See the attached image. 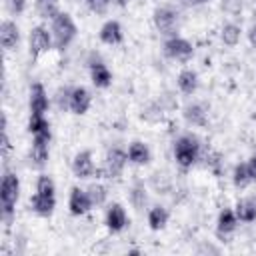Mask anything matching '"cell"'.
<instances>
[{"label":"cell","instance_id":"6da1fadb","mask_svg":"<svg viewBox=\"0 0 256 256\" xmlns=\"http://www.w3.org/2000/svg\"><path fill=\"white\" fill-rule=\"evenodd\" d=\"M30 206H32L34 214H38L42 218L52 216V212L56 208V186H54V180L50 176H46V174L38 176L36 192L30 198Z\"/></svg>","mask_w":256,"mask_h":256},{"label":"cell","instance_id":"7a4b0ae2","mask_svg":"<svg viewBox=\"0 0 256 256\" xmlns=\"http://www.w3.org/2000/svg\"><path fill=\"white\" fill-rule=\"evenodd\" d=\"M20 196V180L14 172L6 170L0 182V208H2V220L4 224H10L14 218L16 202Z\"/></svg>","mask_w":256,"mask_h":256},{"label":"cell","instance_id":"3957f363","mask_svg":"<svg viewBox=\"0 0 256 256\" xmlns=\"http://www.w3.org/2000/svg\"><path fill=\"white\" fill-rule=\"evenodd\" d=\"M50 32H52V38H54V46L58 50H64L72 44V40L76 38L78 34V28L72 20V16L68 12H58L54 18H52V26H50Z\"/></svg>","mask_w":256,"mask_h":256},{"label":"cell","instance_id":"277c9868","mask_svg":"<svg viewBox=\"0 0 256 256\" xmlns=\"http://www.w3.org/2000/svg\"><path fill=\"white\" fill-rule=\"evenodd\" d=\"M198 152H200V144L196 136L184 134L174 142V158L182 168H190L198 160Z\"/></svg>","mask_w":256,"mask_h":256},{"label":"cell","instance_id":"5b68a950","mask_svg":"<svg viewBox=\"0 0 256 256\" xmlns=\"http://www.w3.org/2000/svg\"><path fill=\"white\" fill-rule=\"evenodd\" d=\"M54 44V38H52V32H48V28L44 26H34L30 30V36H28V46H30V56L36 60L40 54L48 52Z\"/></svg>","mask_w":256,"mask_h":256},{"label":"cell","instance_id":"8992f818","mask_svg":"<svg viewBox=\"0 0 256 256\" xmlns=\"http://www.w3.org/2000/svg\"><path fill=\"white\" fill-rule=\"evenodd\" d=\"M128 162V152H124L122 148H110L106 152V160H104V168L96 170V174H106L108 178H118L124 170Z\"/></svg>","mask_w":256,"mask_h":256},{"label":"cell","instance_id":"52a82bcc","mask_svg":"<svg viewBox=\"0 0 256 256\" xmlns=\"http://www.w3.org/2000/svg\"><path fill=\"white\" fill-rule=\"evenodd\" d=\"M50 138L52 134L46 132V134H34L32 136V148H30V160L36 168H42L46 162H48V156H50Z\"/></svg>","mask_w":256,"mask_h":256},{"label":"cell","instance_id":"ba28073f","mask_svg":"<svg viewBox=\"0 0 256 256\" xmlns=\"http://www.w3.org/2000/svg\"><path fill=\"white\" fill-rule=\"evenodd\" d=\"M164 54L168 58H172V60H188L194 54V48H192V44L186 38L170 36L164 42Z\"/></svg>","mask_w":256,"mask_h":256},{"label":"cell","instance_id":"9c48e42d","mask_svg":"<svg viewBox=\"0 0 256 256\" xmlns=\"http://www.w3.org/2000/svg\"><path fill=\"white\" fill-rule=\"evenodd\" d=\"M178 24V12L170 6H160L154 10V26L160 34H172Z\"/></svg>","mask_w":256,"mask_h":256},{"label":"cell","instance_id":"30bf717a","mask_svg":"<svg viewBox=\"0 0 256 256\" xmlns=\"http://www.w3.org/2000/svg\"><path fill=\"white\" fill-rule=\"evenodd\" d=\"M72 172L76 178L84 180V178H90L96 174V168H94V160H92V152L90 150H82L74 156L72 160Z\"/></svg>","mask_w":256,"mask_h":256},{"label":"cell","instance_id":"8fae6325","mask_svg":"<svg viewBox=\"0 0 256 256\" xmlns=\"http://www.w3.org/2000/svg\"><path fill=\"white\" fill-rule=\"evenodd\" d=\"M92 206H94V204H92V200H90V196H88L86 190H82V188H78V186H74V188L70 190L68 208H70V214H72V216H82V214H86Z\"/></svg>","mask_w":256,"mask_h":256},{"label":"cell","instance_id":"7c38bea8","mask_svg":"<svg viewBox=\"0 0 256 256\" xmlns=\"http://www.w3.org/2000/svg\"><path fill=\"white\" fill-rule=\"evenodd\" d=\"M28 106H30V114H46L50 102H48V94H46V90H44V86L40 82H34L30 86Z\"/></svg>","mask_w":256,"mask_h":256},{"label":"cell","instance_id":"4fadbf2b","mask_svg":"<svg viewBox=\"0 0 256 256\" xmlns=\"http://www.w3.org/2000/svg\"><path fill=\"white\" fill-rule=\"evenodd\" d=\"M106 226L110 232H122L126 226H128V216H126V210L122 208V204L114 202L108 206L106 210Z\"/></svg>","mask_w":256,"mask_h":256},{"label":"cell","instance_id":"5bb4252c","mask_svg":"<svg viewBox=\"0 0 256 256\" xmlns=\"http://www.w3.org/2000/svg\"><path fill=\"white\" fill-rule=\"evenodd\" d=\"M90 102H92L90 92L84 86L72 88V94H70V112L72 114H78V116L86 114L88 108H90Z\"/></svg>","mask_w":256,"mask_h":256},{"label":"cell","instance_id":"9a60e30c","mask_svg":"<svg viewBox=\"0 0 256 256\" xmlns=\"http://www.w3.org/2000/svg\"><path fill=\"white\" fill-rule=\"evenodd\" d=\"M20 42V28L16 26V22L12 20H4L0 24V44L4 50H12L16 48Z\"/></svg>","mask_w":256,"mask_h":256},{"label":"cell","instance_id":"2e32d148","mask_svg":"<svg viewBox=\"0 0 256 256\" xmlns=\"http://www.w3.org/2000/svg\"><path fill=\"white\" fill-rule=\"evenodd\" d=\"M238 226V216L234 210L230 208H224L220 214H218V222H216V234L220 238H228Z\"/></svg>","mask_w":256,"mask_h":256},{"label":"cell","instance_id":"e0dca14e","mask_svg":"<svg viewBox=\"0 0 256 256\" xmlns=\"http://www.w3.org/2000/svg\"><path fill=\"white\" fill-rule=\"evenodd\" d=\"M98 36H100V40H102L104 44H108V46L120 44L122 38H124V34H122V26H120L118 20H106V22L102 24Z\"/></svg>","mask_w":256,"mask_h":256},{"label":"cell","instance_id":"ac0fdd59","mask_svg":"<svg viewBox=\"0 0 256 256\" xmlns=\"http://www.w3.org/2000/svg\"><path fill=\"white\" fill-rule=\"evenodd\" d=\"M236 216L240 222H254L256 220V194L240 198L236 202Z\"/></svg>","mask_w":256,"mask_h":256},{"label":"cell","instance_id":"d6986e66","mask_svg":"<svg viewBox=\"0 0 256 256\" xmlns=\"http://www.w3.org/2000/svg\"><path fill=\"white\" fill-rule=\"evenodd\" d=\"M90 78H92V84L96 88H108L112 84V72L102 62L90 64Z\"/></svg>","mask_w":256,"mask_h":256},{"label":"cell","instance_id":"ffe728a7","mask_svg":"<svg viewBox=\"0 0 256 256\" xmlns=\"http://www.w3.org/2000/svg\"><path fill=\"white\" fill-rule=\"evenodd\" d=\"M128 162L138 164V166L148 164L150 162V150H148V146L144 142H138V140L132 142L130 148H128Z\"/></svg>","mask_w":256,"mask_h":256},{"label":"cell","instance_id":"44dd1931","mask_svg":"<svg viewBox=\"0 0 256 256\" xmlns=\"http://www.w3.org/2000/svg\"><path fill=\"white\" fill-rule=\"evenodd\" d=\"M178 88L184 92V94H194L196 88H198V74L190 68L182 70L178 74Z\"/></svg>","mask_w":256,"mask_h":256},{"label":"cell","instance_id":"7402d4cb","mask_svg":"<svg viewBox=\"0 0 256 256\" xmlns=\"http://www.w3.org/2000/svg\"><path fill=\"white\" fill-rule=\"evenodd\" d=\"M184 120L192 126H206V110L200 104H188L184 108Z\"/></svg>","mask_w":256,"mask_h":256},{"label":"cell","instance_id":"603a6c76","mask_svg":"<svg viewBox=\"0 0 256 256\" xmlns=\"http://www.w3.org/2000/svg\"><path fill=\"white\" fill-rule=\"evenodd\" d=\"M168 224V210L164 206H154L148 210V226L150 230H162Z\"/></svg>","mask_w":256,"mask_h":256},{"label":"cell","instance_id":"cb8c5ba5","mask_svg":"<svg viewBox=\"0 0 256 256\" xmlns=\"http://www.w3.org/2000/svg\"><path fill=\"white\" fill-rule=\"evenodd\" d=\"M232 182L236 188H246L250 182H252V174H250V168H248V162H240L234 166V172H232Z\"/></svg>","mask_w":256,"mask_h":256},{"label":"cell","instance_id":"d4e9b609","mask_svg":"<svg viewBox=\"0 0 256 256\" xmlns=\"http://www.w3.org/2000/svg\"><path fill=\"white\" fill-rule=\"evenodd\" d=\"M28 132H30L32 136H34V134H46V132H50V122H48L46 114H30Z\"/></svg>","mask_w":256,"mask_h":256},{"label":"cell","instance_id":"484cf974","mask_svg":"<svg viewBox=\"0 0 256 256\" xmlns=\"http://www.w3.org/2000/svg\"><path fill=\"white\" fill-rule=\"evenodd\" d=\"M220 38H222V42L226 46H236L240 42V26H236L232 22L224 24L222 30H220Z\"/></svg>","mask_w":256,"mask_h":256},{"label":"cell","instance_id":"4316f807","mask_svg":"<svg viewBox=\"0 0 256 256\" xmlns=\"http://www.w3.org/2000/svg\"><path fill=\"white\" fill-rule=\"evenodd\" d=\"M36 10L40 12V16L52 20L60 12L58 10V0H36Z\"/></svg>","mask_w":256,"mask_h":256},{"label":"cell","instance_id":"83f0119b","mask_svg":"<svg viewBox=\"0 0 256 256\" xmlns=\"http://www.w3.org/2000/svg\"><path fill=\"white\" fill-rule=\"evenodd\" d=\"M86 192H88V196H90V200H92L94 206H100V204L106 202L108 192H106V188H104L102 184H90V186L86 188Z\"/></svg>","mask_w":256,"mask_h":256},{"label":"cell","instance_id":"f1b7e54d","mask_svg":"<svg viewBox=\"0 0 256 256\" xmlns=\"http://www.w3.org/2000/svg\"><path fill=\"white\" fill-rule=\"evenodd\" d=\"M146 190H144V186L142 184H136L132 190H130V202H132V206L136 208V210H142L144 208V204H146Z\"/></svg>","mask_w":256,"mask_h":256},{"label":"cell","instance_id":"f546056e","mask_svg":"<svg viewBox=\"0 0 256 256\" xmlns=\"http://www.w3.org/2000/svg\"><path fill=\"white\" fill-rule=\"evenodd\" d=\"M242 6H244L242 0H220V8L230 16H238L242 12Z\"/></svg>","mask_w":256,"mask_h":256},{"label":"cell","instance_id":"4dcf8cb0","mask_svg":"<svg viewBox=\"0 0 256 256\" xmlns=\"http://www.w3.org/2000/svg\"><path fill=\"white\" fill-rule=\"evenodd\" d=\"M70 94H72V88H60L58 90L56 102H58L60 110H70Z\"/></svg>","mask_w":256,"mask_h":256},{"label":"cell","instance_id":"1f68e13d","mask_svg":"<svg viewBox=\"0 0 256 256\" xmlns=\"http://www.w3.org/2000/svg\"><path fill=\"white\" fill-rule=\"evenodd\" d=\"M110 2H112V0H86L88 8H90L94 14H104V12L108 10Z\"/></svg>","mask_w":256,"mask_h":256},{"label":"cell","instance_id":"d6a6232c","mask_svg":"<svg viewBox=\"0 0 256 256\" xmlns=\"http://www.w3.org/2000/svg\"><path fill=\"white\" fill-rule=\"evenodd\" d=\"M8 8L12 14H22L26 8V0H8Z\"/></svg>","mask_w":256,"mask_h":256},{"label":"cell","instance_id":"836d02e7","mask_svg":"<svg viewBox=\"0 0 256 256\" xmlns=\"http://www.w3.org/2000/svg\"><path fill=\"white\" fill-rule=\"evenodd\" d=\"M248 42L252 44V48H256V22L248 28Z\"/></svg>","mask_w":256,"mask_h":256},{"label":"cell","instance_id":"e575fe53","mask_svg":"<svg viewBox=\"0 0 256 256\" xmlns=\"http://www.w3.org/2000/svg\"><path fill=\"white\" fill-rule=\"evenodd\" d=\"M248 168H250V174H252V182H256V154L248 160Z\"/></svg>","mask_w":256,"mask_h":256},{"label":"cell","instance_id":"d590c367","mask_svg":"<svg viewBox=\"0 0 256 256\" xmlns=\"http://www.w3.org/2000/svg\"><path fill=\"white\" fill-rule=\"evenodd\" d=\"M190 4H206V2H210V0H188Z\"/></svg>","mask_w":256,"mask_h":256},{"label":"cell","instance_id":"8d00e7d4","mask_svg":"<svg viewBox=\"0 0 256 256\" xmlns=\"http://www.w3.org/2000/svg\"><path fill=\"white\" fill-rule=\"evenodd\" d=\"M112 2H116L118 6H126V2H128V0H112Z\"/></svg>","mask_w":256,"mask_h":256}]
</instances>
